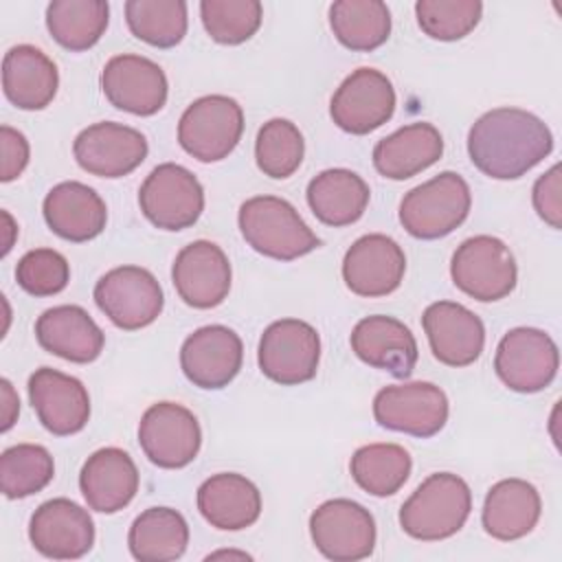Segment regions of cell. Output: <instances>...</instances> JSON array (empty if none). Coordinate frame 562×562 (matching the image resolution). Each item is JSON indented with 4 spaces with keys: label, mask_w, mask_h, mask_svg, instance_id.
<instances>
[{
    "label": "cell",
    "mask_w": 562,
    "mask_h": 562,
    "mask_svg": "<svg viewBox=\"0 0 562 562\" xmlns=\"http://www.w3.org/2000/svg\"><path fill=\"white\" fill-rule=\"evenodd\" d=\"M448 397L432 382L391 384L373 397L375 422L395 432L428 439L448 422Z\"/></svg>",
    "instance_id": "obj_12"
},
{
    "label": "cell",
    "mask_w": 562,
    "mask_h": 562,
    "mask_svg": "<svg viewBox=\"0 0 562 562\" xmlns=\"http://www.w3.org/2000/svg\"><path fill=\"white\" fill-rule=\"evenodd\" d=\"M189 544V525L171 507H149L138 514L127 533L130 553L140 562L178 560Z\"/></svg>",
    "instance_id": "obj_32"
},
{
    "label": "cell",
    "mask_w": 562,
    "mask_h": 562,
    "mask_svg": "<svg viewBox=\"0 0 562 562\" xmlns=\"http://www.w3.org/2000/svg\"><path fill=\"white\" fill-rule=\"evenodd\" d=\"M0 386H2V402H4V406H2V432H7L15 424V417L20 413V400H18L13 386L7 378L0 382Z\"/></svg>",
    "instance_id": "obj_44"
},
{
    "label": "cell",
    "mask_w": 562,
    "mask_h": 562,
    "mask_svg": "<svg viewBox=\"0 0 562 562\" xmlns=\"http://www.w3.org/2000/svg\"><path fill=\"white\" fill-rule=\"evenodd\" d=\"M334 37L349 50L369 53L391 35V11L380 0H338L329 7Z\"/></svg>",
    "instance_id": "obj_34"
},
{
    "label": "cell",
    "mask_w": 562,
    "mask_h": 562,
    "mask_svg": "<svg viewBox=\"0 0 562 562\" xmlns=\"http://www.w3.org/2000/svg\"><path fill=\"white\" fill-rule=\"evenodd\" d=\"M560 353L553 338L536 327L509 329L494 356L498 380L516 393H538L558 375Z\"/></svg>",
    "instance_id": "obj_10"
},
{
    "label": "cell",
    "mask_w": 562,
    "mask_h": 562,
    "mask_svg": "<svg viewBox=\"0 0 562 562\" xmlns=\"http://www.w3.org/2000/svg\"><path fill=\"white\" fill-rule=\"evenodd\" d=\"M540 512V494L529 481L503 479L487 490L481 522L492 538L512 542L538 525Z\"/></svg>",
    "instance_id": "obj_30"
},
{
    "label": "cell",
    "mask_w": 562,
    "mask_h": 562,
    "mask_svg": "<svg viewBox=\"0 0 562 562\" xmlns=\"http://www.w3.org/2000/svg\"><path fill=\"white\" fill-rule=\"evenodd\" d=\"M101 88L105 99L123 112L151 116L167 103L165 70L143 55H114L101 70Z\"/></svg>",
    "instance_id": "obj_16"
},
{
    "label": "cell",
    "mask_w": 562,
    "mask_h": 562,
    "mask_svg": "<svg viewBox=\"0 0 562 562\" xmlns=\"http://www.w3.org/2000/svg\"><path fill=\"white\" fill-rule=\"evenodd\" d=\"M55 61L31 44H18L2 59L4 97L20 110H44L57 94Z\"/></svg>",
    "instance_id": "obj_28"
},
{
    "label": "cell",
    "mask_w": 562,
    "mask_h": 562,
    "mask_svg": "<svg viewBox=\"0 0 562 562\" xmlns=\"http://www.w3.org/2000/svg\"><path fill=\"white\" fill-rule=\"evenodd\" d=\"M351 351L369 367L406 380L417 364V340L397 318L373 314L351 329Z\"/></svg>",
    "instance_id": "obj_23"
},
{
    "label": "cell",
    "mask_w": 562,
    "mask_h": 562,
    "mask_svg": "<svg viewBox=\"0 0 562 562\" xmlns=\"http://www.w3.org/2000/svg\"><path fill=\"white\" fill-rule=\"evenodd\" d=\"M470 206L468 182L454 171H441L402 198L400 222L417 239H439L465 222Z\"/></svg>",
    "instance_id": "obj_4"
},
{
    "label": "cell",
    "mask_w": 562,
    "mask_h": 562,
    "mask_svg": "<svg viewBox=\"0 0 562 562\" xmlns=\"http://www.w3.org/2000/svg\"><path fill=\"white\" fill-rule=\"evenodd\" d=\"M171 281L187 305L195 310L217 307L231 290L228 257L217 244L195 239L176 255Z\"/></svg>",
    "instance_id": "obj_18"
},
{
    "label": "cell",
    "mask_w": 562,
    "mask_h": 562,
    "mask_svg": "<svg viewBox=\"0 0 562 562\" xmlns=\"http://www.w3.org/2000/svg\"><path fill=\"white\" fill-rule=\"evenodd\" d=\"M553 149V134L542 119L520 108H494L468 132L472 165L494 180H516Z\"/></svg>",
    "instance_id": "obj_1"
},
{
    "label": "cell",
    "mask_w": 562,
    "mask_h": 562,
    "mask_svg": "<svg viewBox=\"0 0 562 562\" xmlns=\"http://www.w3.org/2000/svg\"><path fill=\"white\" fill-rule=\"evenodd\" d=\"M411 454L397 443H369L353 452L349 472L371 496H393L411 476Z\"/></svg>",
    "instance_id": "obj_35"
},
{
    "label": "cell",
    "mask_w": 562,
    "mask_h": 562,
    "mask_svg": "<svg viewBox=\"0 0 562 562\" xmlns=\"http://www.w3.org/2000/svg\"><path fill=\"white\" fill-rule=\"evenodd\" d=\"M125 22L134 37L156 48H171L187 35V2L127 0Z\"/></svg>",
    "instance_id": "obj_36"
},
{
    "label": "cell",
    "mask_w": 562,
    "mask_h": 562,
    "mask_svg": "<svg viewBox=\"0 0 562 562\" xmlns=\"http://www.w3.org/2000/svg\"><path fill=\"white\" fill-rule=\"evenodd\" d=\"M29 538L44 558L77 560L94 544V522L88 509L70 498H50L33 512Z\"/></svg>",
    "instance_id": "obj_20"
},
{
    "label": "cell",
    "mask_w": 562,
    "mask_h": 562,
    "mask_svg": "<svg viewBox=\"0 0 562 562\" xmlns=\"http://www.w3.org/2000/svg\"><path fill=\"white\" fill-rule=\"evenodd\" d=\"M0 145H2V173L0 180L2 182H11L15 180L29 165V140L22 132L2 125L0 127Z\"/></svg>",
    "instance_id": "obj_43"
},
{
    "label": "cell",
    "mask_w": 562,
    "mask_h": 562,
    "mask_svg": "<svg viewBox=\"0 0 562 562\" xmlns=\"http://www.w3.org/2000/svg\"><path fill=\"white\" fill-rule=\"evenodd\" d=\"M305 140L288 119H270L261 125L255 140L257 167L274 180L290 178L303 162Z\"/></svg>",
    "instance_id": "obj_38"
},
{
    "label": "cell",
    "mask_w": 562,
    "mask_h": 562,
    "mask_svg": "<svg viewBox=\"0 0 562 562\" xmlns=\"http://www.w3.org/2000/svg\"><path fill=\"white\" fill-rule=\"evenodd\" d=\"M145 136L123 123L101 121L81 130L72 143L77 165L97 178H123L147 158Z\"/></svg>",
    "instance_id": "obj_15"
},
{
    "label": "cell",
    "mask_w": 562,
    "mask_h": 562,
    "mask_svg": "<svg viewBox=\"0 0 562 562\" xmlns=\"http://www.w3.org/2000/svg\"><path fill=\"white\" fill-rule=\"evenodd\" d=\"M15 281L31 296L59 294L70 281L68 259L53 248L29 250L15 266Z\"/></svg>",
    "instance_id": "obj_41"
},
{
    "label": "cell",
    "mask_w": 562,
    "mask_h": 562,
    "mask_svg": "<svg viewBox=\"0 0 562 562\" xmlns=\"http://www.w3.org/2000/svg\"><path fill=\"white\" fill-rule=\"evenodd\" d=\"M29 400L42 426L68 437L86 428L90 419V395L81 380L50 367H40L29 378Z\"/></svg>",
    "instance_id": "obj_19"
},
{
    "label": "cell",
    "mask_w": 562,
    "mask_h": 562,
    "mask_svg": "<svg viewBox=\"0 0 562 562\" xmlns=\"http://www.w3.org/2000/svg\"><path fill=\"white\" fill-rule=\"evenodd\" d=\"M406 272L402 246L382 233L356 239L342 259L345 285L364 299H378L395 292Z\"/></svg>",
    "instance_id": "obj_17"
},
{
    "label": "cell",
    "mask_w": 562,
    "mask_h": 562,
    "mask_svg": "<svg viewBox=\"0 0 562 562\" xmlns=\"http://www.w3.org/2000/svg\"><path fill=\"white\" fill-rule=\"evenodd\" d=\"M367 182L351 169H325L307 184V204L318 222L340 228L358 222L369 204Z\"/></svg>",
    "instance_id": "obj_31"
},
{
    "label": "cell",
    "mask_w": 562,
    "mask_h": 562,
    "mask_svg": "<svg viewBox=\"0 0 562 562\" xmlns=\"http://www.w3.org/2000/svg\"><path fill=\"white\" fill-rule=\"evenodd\" d=\"M200 18L213 42L235 46L259 31L263 7L259 0H202Z\"/></svg>",
    "instance_id": "obj_39"
},
{
    "label": "cell",
    "mask_w": 562,
    "mask_h": 562,
    "mask_svg": "<svg viewBox=\"0 0 562 562\" xmlns=\"http://www.w3.org/2000/svg\"><path fill=\"white\" fill-rule=\"evenodd\" d=\"M55 474L50 452L37 443H18L0 457V485L7 498H26L42 492Z\"/></svg>",
    "instance_id": "obj_37"
},
{
    "label": "cell",
    "mask_w": 562,
    "mask_h": 562,
    "mask_svg": "<svg viewBox=\"0 0 562 562\" xmlns=\"http://www.w3.org/2000/svg\"><path fill=\"white\" fill-rule=\"evenodd\" d=\"M237 224L246 244L277 261L299 259L321 246L316 233L283 198L255 195L239 206Z\"/></svg>",
    "instance_id": "obj_3"
},
{
    "label": "cell",
    "mask_w": 562,
    "mask_h": 562,
    "mask_svg": "<svg viewBox=\"0 0 562 562\" xmlns=\"http://www.w3.org/2000/svg\"><path fill=\"white\" fill-rule=\"evenodd\" d=\"M257 362L261 373L281 386L310 382L321 362L318 331L299 318L274 321L259 338Z\"/></svg>",
    "instance_id": "obj_7"
},
{
    "label": "cell",
    "mask_w": 562,
    "mask_h": 562,
    "mask_svg": "<svg viewBox=\"0 0 562 562\" xmlns=\"http://www.w3.org/2000/svg\"><path fill=\"white\" fill-rule=\"evenodd\" d=\"M470 512V485L452 472H435L402 503L400 525L411 538L435 542L454 536L465 525Z\"/></svg>",
    "instance_id": "obj_2"
},
{
    "label": "cell",
    "mask_w": 562,
    "mask_h": 562,
    "mask_svg": "<svg viewBox=\"0 0 562 562\" xmlns=\"http://www.w3.org/2000/svg\"><path fill=\"white\" fill-rule=\"evenodd\" d=\"M395 112V90L391 79L375 68H358L336 88L329 114L334 123L356 136H364L386 121Z\"/></svg>",
    "instance_id": "obj_14"
},
{
    "label": "cell",
    "mask_w": 562,
    "mask_h": 562,
    "mask_svg": "<svg viewBox=\"0 0 562 562\" xmlns=\"http://www.w3.org/2000/svg\"><path fill=\"white\" fill-rule=\"evenodd\" d=\"M138 204L156 228L184 231L204 211V189L187 167L162 162L140 184Z\"/></svg>",
    "instance_id": "obj_9"
},
{
    "label": "cell",
    "mask_w": 562,
    "mask_h": 562,
    "mask_svg": "<svg viewBox=\"0 0 562 562\" xmlns=\"http://www.w3.org/2000/svg\"><path fill=\"white\" fill-rule=\"evenodd\" d=\"M97 307L125 331L151 325L165 305L156 277L140 266H119L105 272L94 285Z\"/></svg>",
    "instance_id": "obj_8"
},
{
    "label": "cell",
    "mask_w": 562,
    "mask_h": 562,
    "mask_svg": "<svg viewBox=\"0 0 562 562\" xmlns=\"http://www.w3.org/2000/svg\"><path fill=\"white\" fill-rule=\"evenodd\" d=\"M310 536L327 560L356 562L369 558L375 549V520L364 505L331 498L312 512Z\"/></svg>",
    "instance_id": "obj_11"
},
{
    "label": "cell",
    "mask_w": 562,
    "mask_h": 562,
    "mask_svg": "<svg viewBox=\"0 0 562 562\" xmlns=\"http://www.w3.org/2000/svg\"><path fill=\"white\" fill-rule=\"evenodd\" d=\"M443 154V138L432 123H408L373 147V167L389 180H408Z\"/></svg>",
    "instance_id": "obj_29"
},
{
    "label": "cell",
    "mask_w": 562,
    "mask_h": 562,
    "mask_svg": "<svg viewBox=\"0 0 562 562\" xmlns=\"http://www.w3.org/2000/svg\"><path fill=\"white\" fill-rule=\"evenodd\" d=\"M531 202L536 213L551 226H562V209H560V165H553L547 173H542L531 191Z\"/></svg>",
    "instance_id": "obj_42"
},
{
    "label": "cell",
    "mask_w": 562,
    "mask_h": 562,
    "mask_svg": "<svg viewBox=\"0 0 562 562\" xmlns=\"http://www.w3.org/2000/svg\"><path fill=\"white\" fill-rule=\"evenodd\" d=\"M483 4L479 0H419L415 15L419 29L439 42H457L479 24Z\"/></svg>",
    "instance_id": "obj_40"
},
{
    "label": "cell",
    "mask_w": 562,
    "mask_h": 562,
    "mask_svg": "<svg viewBox=\"0 0 562 562\" xmlns=\"http://www.w3.org/2000/svg\"><path fill=\"white\" fill-rule=\"evenodd\" d=\"M244 362L241 338L226 325H206L187 336L180 349V367L200 389H224L235 380Z\"/></svg>",
    "instance_id": "obj_21"
},
{
    "label": "cell",
    "mask_w": 562,
    "mask_h": 562,
    "mask_svg": "<svg viewBox=\"0 0 562 562\" xmlns=\"http://www.w3.org/2000/svg\"><path fill=\"white\" fill-rule=\"evenodd\" d=\"M452 283L468 296L492 303L516 288L518 268L505 241L492 235H474L457 246L450 261Z\"/></svg>",
    "instance_id": "obj_5"
},
{
    "label": "cell",
    "mask_w": 562,
    "mask_h": 562,
    "mask_svg": "<svg viewBox=\"0 0 562 562\" xmlns=\"http://www.w3.org/2000/svg\"><path fill=\"white\" fill-rule=\"evenodd\" d=\"M198 509L211 527L239 531L257 522L261 514V494L244 474L220 472L198 487Z\"/></svg>",
    "instance_id": "obj_27"
},
{
    "label": "cell",
    "mask_w": 562,
    "mask_h": 562,
    "mask_svg": "<svg viewBox=\"0 0 562 562\" xmlns=\"http://www.w3.org/2000/svg\"><path fill=\"white\" fill-rule=\"evenodd\" d=\"M244 134V110L226 94L195 99L180 116L178 143L200 162L224 160Z\"/></svg>",
    "instance_id": "obj_6"
},
{
    "label": "cell",
    "mask_w": 562,
    "mask_h": 562,
    "mask_svg": "<svg viewBox=\"0 0 562 562\" xmlns=\"http://www.w3.org/2000/svg\"><path fill=\"white\" fill-rule=\"evenodd\" d=\"M138 483L134 459L114 446L92 452L79 472V490L88 507L99 514H116L127 507L138 492Z\"/></svg>",
    "instance_id": "obj_24"
},
{
    "label": "cell",
    "mask_w": 562,
    "mask_h": 562,
    "mask_svg": "<svg viewBox=\"0 0 562 562\" xmlns=\"http://www.w3.org/2000/svg\"><path fill=\"white\" fill-rule=\"evenodd\" d=\"M422 327L432 356L448 367H468L483 353V321L461 303H430L422 314Z\"/></svg>",
    "instance_id": "obj_22"
},
{
    "label": "cell",
    "mask_w": 562,
    "mask_h": 562,
    "mask_svg": "<svg viewBox=\"0 0 562 562\" xmlns=\"http://www.w3.org/2000/svg\"><path fill=\"white\" fill-rule=\"evenodd\" d=\"M110 4L105 0H53L46 7V29L66 50L92 48L105 33Z\"/></svg>",
    "instance_id": "obj_33"
},
{
    "label": "cell",
    "mask_w": 562,
    "mask_h": 562,
    "mask_svg": "<svg viewBox=\"0 0 562 562\" xmlns=\"http://www.w3.org/2000/svg\"><path fill=\"white\" fill-rule=\"evenodd\" d=\"M48 228L66 241H88L103 233L108 222V209L101 195L77 180L55 184L42 206Z\"/></svg>",
    "instance_id": "obj_26"
},
{
    "label": "cell",
    "mask_w": 562,
    "mask_h": 562,
    "mask_svg": "<svg viewBox=\"0 0 562 562\" xmlns=\"http://www.w3.org/2000/svg\"><path fill=\"white\" fill-rule=\"evenodd\" d=\"M40 347L68 362H94L105 345V334L79 305H55L35 321Z\"/></svg>",
    "instance_id": "obj_25"
},
{
    "label": "cell",
    "mask_w": 562,
    "mask_h": 562,
    "mask_svg": "<svg viewBox=\"0 0 562 562\" xmlns=\"http://www.w3.org/2000/svg\"><path fill=\"white\" fill-rule=\"evenodd\" d=\"M138 443L154 465L178 470L198 457L202 430L195 415L182 404L158 402L140 417Z\"/></svg>",
    "instance_id": "obj_13"
}]
</instances>
